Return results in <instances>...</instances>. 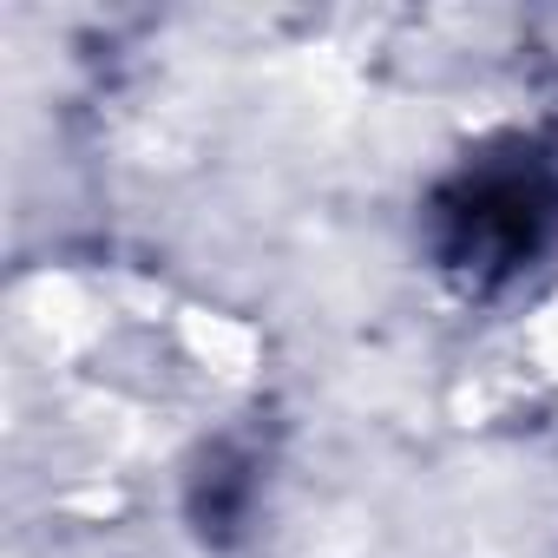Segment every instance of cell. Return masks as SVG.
<instances>
[{
    "mask_svg": "<svg viewBox=\"0 0 558 558\" xmlns=\"http://www.w3.org/2000/svg\"><path fill=\"white\" fill-rule=\"evenodd\" d=\"M551 236H558V165L538 158L532 145H506L460 165L427 204L434 263L473 296L525 276L551 250Z\"/></svg>",
    "mask_w": 558,
    "mask_h": 558,
    "instance_id": "1",
    "label": "cell"
}]
</instances>
